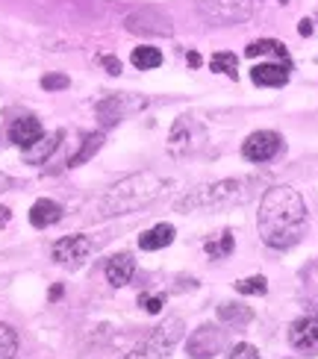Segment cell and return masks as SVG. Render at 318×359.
<instances>
[{"mask_svg": "<svg viewBox=\"0 0 318 359\" xmlns=\"http://www.w3.org/2000/svg\"><path fill=\"white\" fill-rule=\"evenodd\" d=\"M139 306L147 312V316H157V312H162V306H165V294H142Z\"/></svg>", "mask_w": 318, "mask_h": 359, "instance_id": "28", "label": "cell"}, {"mask_svg": "<svg viewBox=\"0 0 318 359\" xmlns=\"http://www.w3.org/2000/svg\"><path fill=\"white\" fill-rule=\"evenodd\" d=\"M183 339V318H165L127 359H168Z\"/></svg>", "mask_w": 318, "mask_h": 359, "instance_id": "4", "label": "cell"}, {"mask_svg": "<svg viewBox=\"0 0 318 359\" xmlns=\"http://www.w3.org/2000/svg\"><path fill=\"white\" fill-rule=\"evenodd\" d=\"M236 292L239 294H256V297H263L265 292H268V280L265 277H245V280H239L236 283Z\"/></svg>", "mask_w": 318, "mask_h": 359, "instance_id": "26", "label": "cell"}, {"mask_svg": "<svg viewBox=\"0 0 318 359\" xmlns=\"http://www.w3.org/2000/svg\"><path fill=\"white\" fill-rule=\"evenodd\" d=\"M171 180H165L154 171H139L130 174L124 180H118L115 186L98 201V215L100 218H115V215H127V212H139V209L150 206L157 198H162L168 191Z\"/></svg>", "mask_w": 318, "mask_h": 359, "instance_id": "2", "label": "cell"}, {"mask_svg": "<svg viewBox=\"0 0 318 359\" xmlns=\"http://www.w3.org/2000/svg\"><path fill=\"white\" fill-rule=\"evenodd\" d=\"M233 248H236V242H233V233L230 230L218 233L216 238H209V242L204 245V250L209 253L212 259H221V257H227V253H233Z\"/></svg>", "mask_w": 318, "mask_h": 359, "instance_id": "24", "label": "cell"}, {"mask_svg": "<svg viewBox=\"0 0 318 359\" xmlns=\"http://www.w3.org/2000/svg\"><path fill=\"white\" fill-rule=\"evenodd\" d=\"M171 151H192L194 144L201 142V130H198V124L192 121V118H177L174 121V127H171Z\"/></svg>", "mask_w": 318, "mask_h": 359, "instance_id": "14", "label": "cell"}, {"mask_svg": "<svg viewBox=\"0 0 318 359\" xmlns=\"http://www.w3.org/2000/svg\"><path fill=\"white\" fill-rule=\"evenodd\" d=\"M9 218H12V212L6 206H0V227H4V224H9Z\"/></svg>", "mask_w": 318, "mask_h": 359, "instance_id": "33", "label": "cell"}, {"mask_svg": "<svg viewBox=\"0 0 318 359\" xmlns=\"http://www.w3.org/2000/svg\"><path fill=\"white\" fill-rule=\"evenodd\" d=\"M280 147H283V139L274 130H256L245 139V144H241V156L253 162V165H260V162L274 159L280 154Z\"/></svg>", "mask_w": 318, "mask_h": 359, "instance_id": "6", "label": "cell"}, {"mask_svg": "<svg viewBox=\"0 0 318 359\" xmlns=\"http://www.w3.org/2000/svg\"><path fill=\"white\" fill-rule=\"evenodd\" d=\"M124 24L130 33H139V36H171L174 33L171 18L157 9H135L127 15Z\"/></svg>", "mask_w": 318, "mask_h": 359, "instance_id": "8", "label": "cell"}, {"mask_svg": "<svg viewBox=\"0 0 318 359\" xmlns=\"http://www.w3.org/2000/svg\"><path fill=\"white\" fill-rule=\"evenodd\" d=\"M280 4H286V0H280Z\"/></svg>", "mask_w": 318, "mask_h": 359, "instance_id": "36", "label": "cell"}, {"mask_svg": "<svg viewBox=\"0 0 318 359\" xmlns=\"http://www.w3.org/2000/svg\"><path fill=\"white\" fill-rule=\"evenodd\" d=\"M227 359H260V351H256L253 345H248V341H239V345L230 348Z\"/></svg>", "mask_w": 318, "mask_h": 359, "instance_id": "29", "label": "cell"}, {"mask_svg": "<svg viewBox=\"0 0 318 359\" xmlns=\"http://www.w3.org/2000/svg\"><path fill=\"white\" fill-rule=\"evenodd\" d=\"M289 345L298 351H318V321L315 318H298L289 327Z\"/></svg>", "mask_w": 318, "mask_h": 359, "instance_id": "11", "label": "cell"}, {"mask_svg": "<svg viewBox=\"0 0 318 359\" xmlns=\"http://www.w3.org/2000/svg\"><path fill=\"white\" fill-rule=\"evenodd\" d=\"M15 353H18V333L0 321V359H12Z\"/></svg>", "mask_w": 318, "mask_h": 359, "instance_id": "25", "label": "cell"}, {"mask_svg": "<svg viewBox=\"0 0 318 359\" xmlns=\"http://www.w3.org/2000/svg\"><path fill=\"white\" fill-rule=\"evenodd\" d=\"M251 80L263 88H280L289 83V68L277 65V62H265V65H253L251 68Z\"/></svg>", "mask_w": 318, "mask_h": 359, "instance_id": "13", "label": "cell"}, {"mask_svg": "<svg viewBox=\"0 0 318 359\" xmlns=\"http://www.w3.org/2000/svg\"><path fill=\"white\" fill-rule=\"evenodd\" d=\"M174 227L171 224H157V227H150L139 236V248L142 250H162V248H168L174 242Z\"/></svg>", "mask_w": 318, "mask_h": 359, "instance_id": "18", "label": "cell"}, {"mask_svg": "<svg viewBox=\"0 0 318 359\" xmlns=\"http://www.w3.org/2000/svg\"><path fill=\"white\" fill-rule=\"evenodd\" d=\"M88 253H92V242H88L86 236H65L59 238L53 245L51 257L56 265H65V268H77L88 259Z\"/></svg>", "mask_w": 318, "mask_h": 359, "instance_id": "9", "label": "cell"}, {"mask_svg": "<svg viewBox=\"0 0 318 359\" xmlns=\"http://www.w3.org/2000/svg\"><path fill=\"white\" fill-rule=\"evenodd\" d=\"M251 318H253V312L245 304H221L218 306V321H224L227 327H245Z\"/></svg>", "mask_w": 318, "mask_h": 359, "instance_id": "20", "label": "cell"}, {"mask_svg": "<svg viewBox=\"0 0 318 359\" xmlns=\"http://www.w3.org/2000/svg\"><path fill=\"white\" fill-rule=\"evenodd\" d=\"M277 56L280 59V65H286V68H292V62H289V53H286V44L283 41H274V39H260V41H251L248 48H245V56L248 59H256V56Z\"/></svg>", "mask_w": 318, "mask_h": 359, "instance_id": "19", "label": "cell"}, {"mask_svg": "<svg viewBox=\"0 0 318 359\" xmlns=\"http://www.w3.org/2000/svg\"><path fill=\"white\" fill-rule=\"evenodd\" d=\"M248 194H251L248 180H218V183H212V186L192 189L174 206H177V212H192V209H224V206L241 203Z\"/></svg>", "mask_w": 318, "mask_h": 359, "instance_id": "3", "label": "cell"}, {"mask_svg": "<svg viewBox=\"0 0 318 359\" xmlns=\"http://www.w3.org/2000/svg\"><path fill=\"white\" fill-rule=\"evenodd\" d=\"M201 18L212 24H241L253 15V0H198L194 4Z\"/></svg>", "mask_w": 318, "mask_h": 359, "instance_id": "5", "label": "cell"}, {"mask_svg": "<svg viewBox=\"0 0 318 359\" xmlns=\"http://www.w3.org/2000/svg\"><path fill=\"white\" fill-rule=\"evenodd\" d=\"M224 341H227V333L221 330V327H216V324H201L198 330L189 336L186 351H189L192 359H212L216 353H221Z\"/></svg>", "mask_w": 318, "mask_h": 359, "instance_id": "7", "label": "cell"}, {"mask_svg": "<svg viewBox=\"0 0 318 359\" xmlns=\"http://www.w3.org/2000/svg\"><path fill=\"white\" fill-rule=\"evenodd\" d=\"M44 136L41 133V121L33 115H24V118H15V121L9 124V139L12 144H18V147H29L33 142H39Z\"/></svg>", "mask_w": 318, "mask_h": 359, "instance_id": "12", "label": "cell"}, {"mask_svg": "<svg viewBox=\"0 0 318 359\" xmlns=\"http://www.w3.org/2000/svg\"><path fill=\"white\" fill-rule=\"evenodd\" d=\"M71 80L65 77V74H44L41 77V88L44 92H59V88H68Z\"/></svg>", "mask_w": 318, "mask_h": 359, "instance_id": "27", "label": "cell"}, {"mask_svg": "<svg viewBox=\"0 0 318 359\" xmlns=\"http://www.w3.org/2000/svg\"><path fill=\"white\" fill-rule=\"evenodd\" d=\"M145 107V97H133V95H110L106 100L98 103V118L103 127H112L118 124L121 118H124L127 112H135Z\"/></svg>", "mask_w": 318, "mask_h": 359, "instance_id": "10", "label": "cell"}, {"mask_svg": "<svg viewBox=\"0 0 318 359\" xmlns=\"http://www.w3.org/2000/svg\"><path fill=\"white\" fill-rule=\"evenodd\" d=\"M12 186V177H6V174H0V194H4L6 189Z\"/></svg>", "mask_w": 318, "mask_h": 359, "instance_id": "34", "label": "cell"}, {"mask_svg": "<svg viewBox=\"0 0 318 359\" xmlns=\"http://www.w3.org/2000/svg\"><path fill=\"white\" fill-rule=\"evenodd\" d=\"M209 68L216 71V74H227L230 80L239 77V59H236V53H230V50H218L216 56L209 59Z\"/></svg>", "mask_w": 318, "mask_h": 359, "instance_id": "23", "label": "cell"}, {"mask_svg": "<svg viewBox=\"0 0 318 359\" xmlns=\"http://www.w3.org/2000/svg\"><path fill=\"white\" fill-rule=\"evenodd\" d=\"M298 33H300V36H312V21H310V18L300 21V24H298Z\"/></svg>", "mask_w": 318, "mask_h": 359, "instance_id": "31", "label": "cell"}, {"mask_svg": "<svg viewBox=\"0 0 318 359\" xmlns=\"http://www.w3.org/2000/svg\"><path fill=\"white\" fill-rule=\"evenodd\" d=\"M135 271V259H133V253H115V257L106 262V280H110V286L121 289V286H127L130 277Z\"/></svg>", "mask_w": 318, "mask_h": 359, "instance_id": "16", "label": "cell"}, {"mask_svg": "<svg viewBox=\"0 0 318 359\" xmlns=\"http://www.w3.org/2000/svg\"><path fill=\"white\" fill-rule=\"evenodd\" d=\"M256 227L268 248L289 250L307 233V203L300 191L292 186H271L260 201V218Z\"/></svg>", "mask_w": 318, "mask_h": 359, "instance_id": "1", "label": "cell"}, {"mask_svg": "<svg viewBox=\"0 0 318 359\" xmlns=\"http://www.w3.org/2000/svg\"><path fill=\"white\" fill-rule=\"evenodd\" d=\"M56 297H62V286H53L51 289V301H56Z\"/></svg>", "mask_w": 318, "mask_h": 359, "instance_id": "35", "label": "cell"}, {"mask_svg": "<svg viewBox=\"0 0 318 359\" xmlns=\"http://www.w3.org/2000/svg\"><path fill=\"white\" fill-rule=\"evenodd\" d=\"M100 65H103L106 71H110L112 77H118V74H121V62H118L115 56H100Z\"/></svg>", "mask_w": 318, "mask_h": 359, "instance_id": "30", "label": "cell"}, {"mask_svg": "<svg viewBox=\"0 0 318 359\" xmlns=\"http://www.w3.org/2000/svg\"><path fill=\"white\" fill-rule=\"evenodd\" d=\"M59 218H62V206H59L56 201H51V198H39L33 206H29V224L39 227V230L53 227Z\"/></svg>", "mask_w": 318, "mask_h": 359, "instance_id": "17", "label": "cell"}, {"mask_svg": "<svg viewBox=\"0 0 318 359\" xmlns=\"http://www.w3.org/2000/svg\"><path fill=\"white\" fill-rule=\"evenodd\" d=\"M186 62H189V65H192V68H198V65H201V62H204V59H201V53H198V50H192V53H189V56H186Z\"/></svg>", "mask_w": 318, "mask_h": 359, "instance_id": "32", "label": "cell"}, {"mask_svg": "<svg viewBox=\"0 0 318 359\" xmlns=\"http://www.w3.org/2000/svg\"><path fill=\"white\" fill-rule=\"evenodd\" d=\"M59 142H62V130L51 133V136H41L39 142H33L29 147H24V162H29V165H41V162H48L53 154Z\"/></svg>", "mask_w": 318, "mask_h": 359, "instance_id": "15", "label": "cell"}, {"mask_svg": "<svg viewBox=\"0 0 318 359\" xmlns=\"http://www.w3.org/2000/svg\"><path fill=\"white\" fill-rule=\"evenodd\" d=\"M103 147V133H92V136H86V142L80 144V151L68 159V168H80L83 162H88L98 151Z\"/></svg>", "mask_w": 318, "mask_h": 359, "instance_id": "21", "label": "cell"}, {"mask_svg": "<svg viewBox=\"0 0 318 359\" xmlns=\"http://www.w3.org/2000/svg\"><path fill=\"white\" fill-rule=\"evenodd\" d=\"M130 59H133V65L139 68V71H154V68L162 65V53H159V48H150V44H142V48H135Z\"/></svg>", "mask_w": 318, "mask_h": 359, "instance_id": "22", "label": "cell"}]
</instances>
